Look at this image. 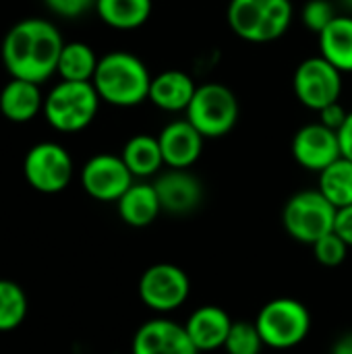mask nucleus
Listing matches in <instances>:
<instances>
[{
  "instance_id": "f8f14e48",
  "label": "nucleus",
  "mask_w": 352,
  "mask_h": 354,
  "mask_svg": "<svg viewBox=\"0 0 352 354\" xmlns=\"http://www.w3.org/2000/svg\"><path fill=\"white\" fill-rule=\"evenodd\" d=\"M293 158L301 168L319 174L338 158H342L338 133L322 122L301 127L293 139Z\"/></svg>"
},
{
  "instance_id": "a878e982",
  "label": "nucleus",
  "mask_w": 352,
  "mask_h": 354,
  "mask_svg": "<svg viewBox=\"0 0 352 354\" xmlns=\"http://www.w3.org/2000/svg\"><path fill=\"white\" fill-rule=\"evenodd\" d=\"M263 346L255 322H232L224 344L226 354H261Z\"/></svg>"
},
{
  "instance_id": "b1692460",
  "label": "nucleus",
  "mask_w": 352,
  "mask_h": 354,
  "mask_svg": "<svg viewBox=\"0 0 352 354\" xmlns=\"http://www.w3.org/2000/svg\"><path fill=\"white\" fill-rule=\"evenodd\" d=\"M317 191L336 207L352 205V162L346 158H338L326 170L319 172Z\"/></svg>"
},
{
  "instance_id": "9d476101",
  "label": "nucleus",
  "mask_w": 352,
  "mask_h": 354,
  "mask_svg": "<svg viewBox=\"0 0 352 354\" xmlns=\"http://www.w3.org/2000/svg\"><path fill=\"white\" fill-rule=\"evenodd\" d=\"M191 295L187 272L174 263H156L147 268L139 280V299L156 313L176 311Z\"/></svg>"
},
{
  "instance_id": "7c9ffc66",
  "label": "nucleus",
  "mask_w": 352,
  "mask_h": 354,
  "mask_svg": "<svg viewBox=\"0 0 352 354\" xmlns=\"http://www.w3.org/2000/svg\"><path fill=\"white\" fill-rule=\"evenodd\" d=\"M334 232L352 249V205L336 209Z\"/></svg>"
},
{
  "instance_id": "412c9836",
  "label": "nucleus",
  "mask_w": 352,
  "mask_h": 354,
  "mask_svg": "<svg viewBox=\"0 0 352 354\" xmlns=\"http://www.w3.org/2000/svg\"><path fill=\"white\" fill-rule=\"evenodd\" d=\"M120 158L124 160L127 168L131 170V174L135 178L154 176L164 166V156H162V147H160L158 137H151L145 133L131 137L124 143Z\"/></svg>"
},
{
  "instance_id": "a211bd4d",
  "label": "nucleus",
  "mask_w": 352,
  "mask_h": 354,
  "mask_svg": "<svg viewBox=\"0 0 352 354\" xmlns=\"http://www.w3.org/2000/svg\"><path fill=\"white\" fill-rule=\"evenodd\" d=\"M44 97L37 83L10 77L0 91V112L10 122H29L44 112Z\"/></svg>"
},
{
  "instance_id": "393cba45",
  "label": "nucleus",
  "mask_w": 352,
  "mask_h": 354,
  "mask_svg": "<svg viewBox=\"0 0 352 354\" xmlns=\"http://www.w3.org/2000/svg\"><path fill=\"white\" fill-rule=\"evenodd\" d=\"M27 317V295L10 280H0V332L19 328Z\"/></svg>"
},
{
  "instance_id": "2eb2a0df",
  "label": "nucleus",
  "mask_w": 352,
  "mask_h": 354,
  "mask_svg": "<svg viewBox=\"0 0 352 354\" xmlns=\"http://www.w3.org/2000/svg\"><path fill=\"white\" fill-rule=\"evenodd\" d=\"M158 141L162 147L164 164L168 168L189 170L201 158L205 137L187 118H180L168 122L162 129Z\"/></svg>"
},
{
  "instance_id": "473e14b6",
  "label": "nucleus",
  "mask_w": 352,
  "mask_h": 354,
  "mask_svg": "<svg viewBox=\"0 0 352 354\" xmlns=\"http://www.w3.org/2000/svg\"><path fill=\"white\" fill-rule=\"evenodd\" d=\"M332 354H352V332L340 336L334 346H332Z\"/></svg>"
},
{
  "instance_id": "dca6fc26",
  "label": "nucleus",
  "mask_w": 352,
  "mask_h": 354,
  "mask_svg": "<svg viewBox=\"0 0 352 354\" xmlns=\"http://www.w3.org/2000/svg\"><path fill=\"white\" fill-rule=\"evenodd\" d=\"M230 328H232L230 315L216 305H205L195 309L185 324V330L199 353H212L224 348Z\"/></svg>"
},
{
  "instance_id": "6ab92c4d",
  "label": "nucleus",
  "mask_w": 352,
  "mask_h": 354,
  "mask_svg": "<svg viewBox=\"0 0 352 354\" xmlns=\"http://www.w3.org/2000/svg\"><path fill=\"white\" fill-rule=\"evenodd\" d=\"M118 216L124 224L133 228L149 226L162 212L160 197L156 193L154 183H133L124 195L116 201Z\"/></svg>"
},
{
  "instance_id": "f3484780",
  "label": "nucleus",
  "mask_w": 352,
  "mask_h": 354,
  "mask_svg": "<svg viewBox=\"0 0 352 354\" xmlns=\"http://www.w3.org/2000/svg\"><path fill=\"white\" fill-rule=\"evenodd\" d=\"M195 91L197 85L185 71L170 68L151 79L149 102L164 112H187Z\"/></svg>"
},
{
  "instance_id": "39448f33",
  "label": "nucleus",
  "mask_w": 352,
  "mask_h": 354,
  "mask_svg": "<svg viewBox=\"0 0 352 354\" xmlns=\"http://www.w3.org/2000/svg\"><path fill=\"white\" fill-rule=\"evenodd\" d=\"M255 326L266 346L274 351H290L303 344L309 336L311 313L301 301L282 297L259 309Z\"/></svg>"
},
{
  "instance_id": "5701e85b",
  "label": "nucleus",
  "mask_w": 352,
  "mask_h": 354,
  "mask_svg": "<svg viewBox=\"0 0 352 354\" xmlns=\"http://www.w3.org/2000/svg\"><path fill=\"white\" fill-rule=\"evenodd\" d=\"M98 62L100 58L91 46L83 41H68L60 52L56 75H60V81H93Z\"/></svg>"
},
{
  "instance_id": "423d86ee",
  "label": "nucleus",
  "mask_w": 352,
  "mask_h": 354,
  "mask_svg": "<svg viewBox=\"0 0 352 354\" xmlns=\"http://www.w3.org/2000/svg\"><path fill=\"white\" fill-rule=\"evenodd\" d=\"M185 114L205 139H218L237 127L239 100L224 83H203L197 87Z\"/></svg>"
},
{
  "instance_id": "cd10ccee",
  "label": "nucleus",
  "mask_w": 352,
  "mask_h": 354,
  "mask_svg": "<svg viewBox=\"0 0 352 354\" xmlns=\"http://www.w3.org/2000/svg\"><path fill=\"white\" fill-rule=\"evenodd\" d=\"M338 17L334 2L330 0H309L303 6V23L309 31L313 33H322L334 19Z\"/></svg>"
},
{
  "instance_id": "9b49d317",
  "label": "nucleus",
  "mask_w": 352,
  "mask_h": 354,
  "mask_svg": "<svg viewBox=\"0 0 352 354\" xmlns=\"http://www.w3.org/2000/svg\"><path fill=\"white\" fill-rule=\"evenodd\" d=\"M135 183V176L127 168L120 156L98 153L89 158L81 170V185L95 201H118L124 191Z\"/></svg>"
},
{
  "instance_id": "aec40b11",
  "label": "nucleus",
  "mask_w": 352,
  "mask_h": 354,
  "mask_svg": "<svg viewBox=\"0 0 352 354\" xmlns=\"http://www.w3.org/2000/svg\"><path fill=\"white\" fill-rule=\"evenodd\" d=\"M322 56L340 73H352V17L338 15L319 35Z\"/></svg>"
},
{
  "instance_id": "72a5a7b5",
  "label": "nucleus",
  "mask_w": 352,
  "mask_h": 354,
  "mask_svg": "<svg viewBox=\"0 0 352 354\" xmlns=\"http://www.w3.org/2000/svg\"><path fill=\"white\" fill-rule=\"evenodd\" d=\"M340 2H342L349 10H352V0H340Z\"/></svg>"
},
{
  "instance_id": "7ed1b4c3",
  "label": "nucleus",
  "mask_w": 352,
  "mask_h": 354,
  "mask_svg": "<svg viewBox=\"0 0 352 354\" xmlns=\"http://www.w3.org/2000/svg\"><path fill=\"white\" fill-rule=\"evenodd\" d=\"M293 15L290 0H230L226 19L241 39L268 44L288 31Z\"/></svg>"
},
{
  "instance_id": "2f4dec72",
  "label": "nucleus",
  "mask_w": 352,
  "mask_h": 354,
  "mask_svg": "<svg viewBox=\"0 0 352 354\" xmlns=\"http://www.w3.org/2000/svg\"><path fill=\"white\" fill-rule=\"evenodd\" d=\"M338 141H340V151L342 158L352 162V112H349L346 122L342 124V129L338 131Z\"/></svg>"
},
{
  "instance_id": "bb28decb",
  "label": "nucleus",
  "mask_w": 352,
  "mask_h": 354,
  "mask_svg": "<svg viewBox=\"0 0 352 354\" xmlns=\"http://www.w3.org/2000/svg\"><path fill=\"white\" fill-rule=\"evenodd\" d=\"M313 247V255H315V259L322 263V266H326V268H338L344 259H346V255H349V245L332 230L330 234H326V236H322L315 245H311Z\"/></svg>"
},
{
  "instance_id": "ddd939ff",
  "label": "nucleus",
  "mask_w": 352,
  "mask_h": 354,
  "mask_svg": "<svg viewBox=\"0 0 352 354\" xmlns=\"http://www.w3.org/2000/svg\"><path fill=\"white\" fill-rule=\"evenodd\" d=\"M133 354H199L185 324L166 317L145 322L133 336Z\"/></svg>"
},
{
  "instance_id": "c85d7f7f",
  "label": "nucleus",
  "mask_w": 352,
  "mask_h": 354,
  "mask_svg": "<svg viewBox=\"0 0 352 354\" xmlns=\"http://www.w3.org/2000/svg\"><path fill=\"white\" fill-rule=\"evenodd\" d=\"M44 2L54 15L64 17V19H77L85 15L87 10L95 8L98 0H44Z\"/></svg>"
},
{
  "instance_id": "f03ea898",
  "label": "nucleus",
  "mask_w": 352,
  "mask_h": 354,
  "mask_svg": "<svg viewBox=\"0 0 352 354\" xmlns=\"http://www.w3.org/2000/svg\"><path fill=\"white\" fill-rule=\"evenodd\" d=\"M151 79L139 56L116 50L100 58L91 83L102 102L116 108H133L149 100Z\"/></svg>"
},
{
  "instance_id": "6e6552de",
  "label": "nucleus",
  "mask_w": 352,
  "mask_h": 354,
  "mask_svg": "<svg viewBox=\"0 0 352 354\" xmlns=\"http://www.w3.org/2000/svg\"><path fill=\"white\" fill-rule=\"evenodd\" d=\"M73 158L54 141L35 143L23 160V174L29 187L39 193L54 195L68 187L73 180Z\"/></svg>"
},
{
  "instance_id": "1a4fd4ad",
  "label": "nucleus",
  "mask_w": 352,
  "mask_h": 354,
  "mask_svg": "<svg viewBox=\"0 0 352 354\" xmlns=\"http://www.w3.org/2000/svg\"><path fill=\"white\" fill-rule=\"evenodd\" d=\"M293 87L297 100L309 110L319 112L328 104L340 100L342 93V73L328 62L322 54L303 60L293 77Z\"/></svg>"
},
{
  "instance_id": "4468645a",
  "label": "nucleus",
  "mask_w": 352,
  "mask_h": 354,
  "mask_svg": "<svg viewBox=\"0 0 352 354\" xmlns=\"http://www.w3.org/2000/svg\"><path fill=\"white\" fill-rule=\"evenodd\" d=\"M154 187L160 197L162 212H168L172 216L191 214L203 201V185L189 170L170 168L156 178Z\"/></svg>"
},
{
  "instance_id": "f257e3e1",
  "label": "nucleus",
  "mask_w": 352,
  "mask_h": 354,
  "mask_svg": "<svg viewBox=\"0 0 352 354\" xmlns=\"http://www.w3.org/2000/svg\"><path fill=\"white\" fill-rule=\"evenodd\" d=\"M64 39L54 23L29 17L15 23L2 39V64L12 79L41 85L58 71Z\"/></svg>"
},
{
  "instance_id": "4be33fe9",
  "label": "nucleus",
  "mask_w": 352,
  "mask_h": 354,
  "mask_svg": "<svg viewBox=\"0 0 352 354\" xmlns=\"http://www.w3.org/2000/svg\"><path fill=\"white\" fill-rule=\"evenodd\" d=\"M151 0H98V17L112 29L129 31L147 23L151 17Z\"/></svg>"
},
{
  "instance_id": "0eeeda50",
  "label": "nucleus",
  "mask_w": 352,
  "mask_h": 354,
  "mask_svg": "<svg viewBox=\"0 0 352 354\" xmlns=\"http://www.w3.org/2000/svg\"><path fill=\"white\" fill-rule=\"evenodd\" d=\"M334 220L336 207L317 189L295 193L282 209L284 230L303 245H315L322 236L330 234Z\"/></svg>"
},
{
  "instance_id": "20e7f679",
  "label": "nucleus",
  "mask_w": 352,
  "mask_h": 354,
  "mask_svg": "<svg viewBox=\"0 0 352 354\" xmlns=\"http://www.w3.org/2000/svg\"><path fill=\"white\" fill-rule=\"evenodd\" d=\"M100 102L91 81H60L44 97V116L60 133H79L93 122Z\"/></svg>"
},
{
  "instance_id": "c756f323",
  "label": "nucleus",
  "mask_w": 352,
  "mask_h": 354,
  "mask_svg": "<svg viewBox=\"0 0 352 354\" xmlns=\"http://www.w3.org/2000/svg\"><path fill=\"white\" fill-rule=\"evenodd\" d=\"M346 116H349V112L344 110V106H342L340 102L328 104L326 108L319 110V122L326 124L328 129L336 131V133H338V131L342 129V124L346 122Z\"/></svg>"
}]
</instances>
